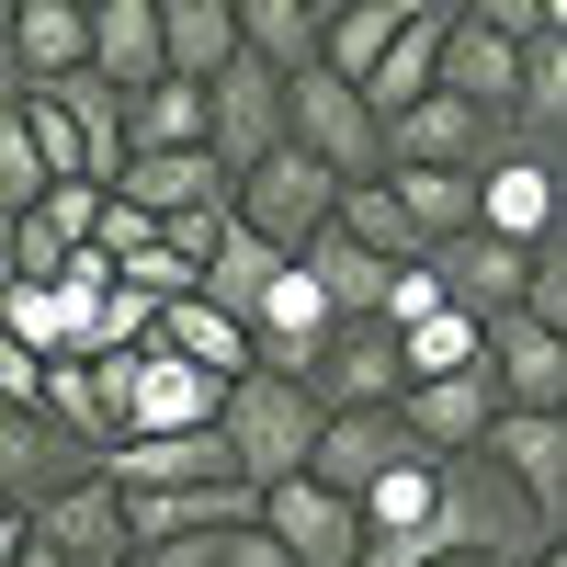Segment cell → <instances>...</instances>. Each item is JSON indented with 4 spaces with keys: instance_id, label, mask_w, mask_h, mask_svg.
I'll use <instances>...</instances> for the list:
<instances>
[{
    "instance_id": "obj_8",
    "label": "cell",
    "mask_w": 567,
    "mask_h": 567,
    "mask_svg": "<svg viewBox=\"0 0 567 567\" xmlns=\"http://www.w3.org/2000/svg\"><path fill=\"white\" fill-rule=\"evenodd\" d=\"M250 523L272 534V556H284V567H352V556H363L352 499H329V488H307V477L261 488V499H250Z\"/></svg>"
},
{
    "instance_id": "obj_37",
    "label": "cell",
    "mask_w": 567,
    "mask_h": 567,
    "mask_svg": "<svg viewBox=\"0 0 567 567\" xmlns=\"http://www.w3.org/2000/svg\"><path fill=\"white\" fill-rule=\"evenodd\" d=\"M432 567H477V556H432Z\"/></svg>"
},
{
    "instance_id": "obj_17",
    "label": "cell",
    "mask_w": 567,
    "mask_h": 567,
    "mask_svg": "<svg viewBox=\"0 0 567 567\" xmlns=\"http://www.w3.org/2000/svg\"><path fill=\"white\" fill-rule=\"evenodd\" d=\"M0 45H12L23 91L80 80V69H91V23H80V0H12V12H0Z\"/></svg>"
},
{
    "instance_id": "obj_29",
    "label": "cell",
    "mask_w": 567,
    "mask_h": 567,
    "mask_svg": "<svg viewBox=\"0 0 567 567\" xmlns=\"http://www.w3.org/2000/svg\"><path fill=\"white\" fill-rule=\"evenodd\" d=\"M398 374L409 386H432V374H477V318H420V329H398Z\"/></svg>"
},
{
    "instance_id": "obj_13",
    "label": "cell",
    "mask_w": 567,
    "mask_h": 567,
    "mask_svg": "<svg viewBox=\"0 0 567 567\" xmlns=\"http://www.w3.org/2000/svg\"><path fill=\"white\" fill-rule=\"evenodd\" d=\"M386 136V171H488L499 159V125H477L465 103H443V91H420V103L398 125H374Z\"/></svg>"
},
{
    "instance_id": "obj_34",
    "label": "cell",
    "mask_w": 567,
    "mask_h": 567,
    "mask_svg": "<svg viewBox=\"0 0 567 567\" xmlns=\"http://www.w3.org/2000/svg\"><path fill=\"white\" fill-rule=\"evenodd\" d=\"M23 103V69H12V45H0V114H12Z\"/></svg>"
},
{
    "instance_id": "obj_6",
    "label": "cell",
    "mask_w": 567,
    "mask_h": 567,
    "mask_svg": "<svg viewBox=\"0 0 567 567\" xmlns=\"http://www.w3.org/2000/svg\"><path fill=\"white\" fill-rule=\"evenodd\" d=\"M477 454L499 465V488L523 499V511H534L545 534H567V420H534V409H499Z\"/></svg>"
},
{
    "instance_id": "obj_15",
    "label": "cell",
    "mask_w": 567,
    "mask_h": 567,
    "mask_svg": "<svg viewBox=\"0 0 567 567\" xmlns=\"http://www.w3.org/2000/svg\"><path fill=\"white\" fill-rule=\"evenodd\" d=\"M91 477V454L69 432H45L34 409H0V511H34V499H58Z\"/></svg>"
},
{
    "instance_id": "obj_1",
    "label": "cell",
    "mask_w": 567,
    "mask_h": 567,
    "mask_svg": "<svg viewBox=\"0 0 567 567\" xmlns=\"http://www.w3.org/2000/svg\"><path fill=\"white\" fill-rule=\"evenodd\" d=\"M216 443H227V465H239V488L261 499V488H284V477H307V454H318V398L296 386V374H239V386L216 398Z\"/></svg>"
},
{
    "instance_id": "obj_14",
    "label": "cell",
    "mask_w": 567,
    "mask_h": 567,
    "mask_svg": "<svg viewBox=\"0 0 567 567\" xmlns=\"http://www.w3.org/2000/svg\"><path fill=\"white\" fill-rule=\"evenodd\" d=\"M477 239H511V250H545L556 239V159L499 148L477 171Z\"/></svg>"
},
{
    "instance_id": "obj_24",
    "label": "cell",
    "mask_w": 567,
    "mask_h": 567,
    "mask_svg": "<svg viewBox=\"0 0 567 567\" xmlns=\"http://www.w3.org/2000/svg\"><path fill=\"white\" fill-rule=\"evenodd\" d=\"M296 272L318 284V307L341 318V329H352V318H374V307H386V261H374V250H352L341 227H318V239L296 250Z\"/></svg>"
},
{
    "instance_id": "obj_5",
    "label": "cell",
    "mask_w": 567,
    "mask_h": 567,
    "mask_svg": "<svg viewBox=\"0 0 567 567\" xmlns=\"http://www.w3.org/2000/svg\"><path fill=\"white\" fill-rule=\"evenodd\" d=\"M477 363H488V398L499 409H534V420H567V329H534L523 307L477 329Z\"/></svg>"
},
{
    "instance_id": "obj_21",
    "label": "cell",
    "mask_w": 567,
    "mask_h": 567,
    "mask_svg": "<svg viewBox=\"0 0 567 567\" xmlns=\"http://www.w3.org/2000/svg\"><path fill=\"white\" fill-rule=\"evenodd\" d=\"M239 12V58L272 69V80H307L318 69V12L329 0H227Z\"/></svg>"
},
{
    "instance_id": "obj_10",
    "label": "cell",
    "mask_w": 567,
    "mask_h": 567,
    "mask_svg": "<svg viewBox=\"0 0 567 567\" xmlns=\"http://www.w3.org/2000/svg\"><path fill=\"white\" fill-rule=\"evenodd\" d=\"M420 443L398 432V409H341V420H318V454H307V488L329 499H363L374 477H398Z\"/></svg>"
},
{
    "instance_id": "obj_31",
    "label": "cell",
    "mask_w": 567,
    "mask_h": 567,
    "mask_svg": "<svg viewBox=\"0 0 567 567\" xmlns=\"http://www.w3.org/2000/svg\"><path fill=\"white\" fill-rule=\"evenodd\" d=\"M45 227H58V250H91V216H103V194L91 182H45V205H34Z\"/></svg>"
},
{
    "instance_id": "obj_7",
    "label": "cell",
    "mask_w": 567,
    "mask_h": 567,
    "mask_svg": "<svg viewBox=\"0 0 567 567\" xmlns=\"http://www.w3.org/2000/svg\"><path fill=\"white\" fill-rule=\"evenodd\" d=\"M296 386L318 398V420H341V409H398V386H409V374H398V329H374V318L329 329Z\"/></svg>"
},
{
    "instance_id": "obj_30",
    "label": "cell",
    "mask_w": 567,
    "mask_h": 567,
    "mask_svg": "<svg viewBox=\"0 0 567 567\" xmlns=\"http://www.w3.org/2000/svg\"><path fill=\"white\" fill-rule=\"evenodd\" d=\"M45 205V159H34V136H23V103L0 114V216H34Z\"/></svg>"
},
{
    "instance_id": "obj_32",
    "label": "cell",
    "mask_w": 567,
    "mask_h": 567,
    "mask_svg": "<svg viewBox=\"0 0 567 567\" xmlns=\"http://www.w3.org/2000/svg\"><path fill=\"white\" fill-rule=\"evenodd\" d=\"M420 318H443V284L409 261V272H386V307H374V329H420Z\"/></svg>"
},
{
    "instance_id": "obj_18",
    "label": "cell",
    "mask_w": 567,
    "mask_h": 567,
    "mask_svg": "<svg viewBox=\"0 0 567 567\" xmlns=\"http://www.w3.org/2000/svg\"><path fill=\"white\" fill-rule=\"evenodd\" d=\"M80 23H91V80H103L114 103L159 80V0H91Z\"/></svg>"
},
{
    "instance_id": "obj_11",
    "label": "cell",
    "mask_w": 567,
    "mask_h": 567,
    "mask_svg": "<svg viewBox=\"0 0 567 567\" xmlns=\"http://www.w3.org/2000/svg\"><path fill=\"white\" fill-rule=\"evenodd\" d=\"M23 534H34L45 556H69V567H125V556H136L125 499H114L103 477H80V488H58V499H34V511H23Z\"/></svg>"
},
{
    "instance_id": "obj_20",
    "label": "cell",
    "mask_w": 567,
    "mask_h": 567,
    "mask_svg": "<svg viewBox=\"0 0 567 567\" xmlns=\"http://www.w3.org/2000/svg\"><path fill=\"white\" fill-rule=\"evenodd\" d=\"M114 205H136L148 227H171V216H194V205H227V171H216L205 148H182V159H125V171H114Z\"/></svg>"
},
{
    "instance_id": "obj_12",
    "label": "cell",
    "mask_w": 567,
    "mask_h": 567,
    "mask_svg": "<svg viewBox=\"0 0 567 567\" xmlns=\"http://www.w3.org/2000/svg\"><path fill=\"white\" fill-rule=\"evenodd\" d=\"M488 420H499V398H488V363L477 374H432V386H398V432L432 454V465H454V454H477L488 443Z\"/></svg>"
},
{
    "instance_id": "obj_25",
    "label": "cell",
    "mask_w": 567,
    "mask_h": 567,
    "mask_svg": "<svg viewBox=\"0 0 567 567\" xmlns=\"http://www.w3.org/2000/svg\"><path fill=\"white\" fill-rule=\"evenodd\" d=\"M182 148H205V91L194 80L125 91V159H182Z\"/></svg>"
},
{
    "instance_id": "obj_4",
    "label": "cell",
    "mask_w": 567,
    "mask_h": 567,
    "mask_svg": "<svg viewBox=\"0 0 567 567\" xmlns=\"http://www.w3.org/2000/svg\"><path fill=\"white\" fill-rule=\"evenodd\" d=\"M272 148H284V80L250 69V58H227V69L205 80V159L239 182V171H261Z\"/></svg>"
},
{
    "instance_id": "obj_2",
    "label": "cell",
    "mask_w": 567,
    "mask_h": 567,
    "mask_svg": "<svg viewBox=\"0 0 567 567\" xmlns=\"http://www.w3.org/2000/svg\"><path fill=\"white\" fill-rule=\"evenodd\" d=\"M329 205H341V182H329L318 159H296V148H272L261 171L227 182V227H239V239H261L272 261H296L318 227H329Z\"/></svg>"
},
{
    "instance_id": "obj_16",
    "label": "cell",
    "mask_w": 567,
    "mask_h": 567,
    "mask_svg": "<svg viewBox=\"0 0 567 567\" xmlns=\"http://www.w3.org/2000/svg\"><path fill=\"white\" fill-rule=\"evenodd\" d=\"M443 23H454V0H409V23H398V45L363 69V114L374 125H398L420 91H432V69H443Z\"/></svg>"
},
{
    "instance_id": "obj_23",
    "label": "cell",
    "mask_w": 567,
    "mask_h": 567,
    "mask_svg": "<svg viewBox=\"0 0 567 567\" xmlns=\"http://www.w3.org/2000/svg\"><path fill=\"white\" fill-rule=\"evenodd\" d=\"M398 23H409V0H329L318 12V69L341 91H363V69L398 45Z\"/></svg>"
},
{
    "instance_id": "obj_36",
    "label": "cell",
    "mask_w": 567,
    "mask_h": 567,
    "mask_svg": "<svg viewBox=\"0 0 567 567\" xmlns=\"http://www.w3.org/2000/svg\"><path fill=\"white\" fill-rule=\"evenodd\" d=\"M12 567H69V556H45V545H34V534H23V556H12Z\"/></svg>"
},
{
    "instance_id": "obj_28",
    "label": "cell",
    "mask_w": 567,
    "mask_h": 567,
    "mask_svg": "<svg viewBox=\"0 0 567 567\" xmlns=\"http://www.w3.org/2000/svg\"><path fill=\"white\" fill-rule=\"evenodd\" d=\"M272 272H284V261H272L261 239H239V227H227V239L205 250V272H194V296H205L216 318H239V329H250V307H261V284H272Z\"/></svg>"
},
{
    "instance_id": "obj_38",
    "label": "cell",
    "mask_w": 567,
    "mask_h": 567,
    "mask_svg": "<svg viewBox=\"0 0 567 567\" xmlns=\"http://www.w3.org/2000/svg\"><path fill=\"white\" fill-rule=\"evenodd\" d=\"M0 12H12V0H0Z\"/></svg>"
},
{
    "instance_id": "obj_26",
    "label": "cell",
    "mask_w": 567,
    "mask_h": 567,
    "mask_svg": "<svg viewBox=\"0 0 567 567\" xmlns=\"http://www.w3.org/2000/svg\"><path fill=\"white\" fill-rule=\"evenodd\" d=\"M374 182H386V205L420 227V250H443V239L477 227V171H374Z\"/></svg>"
},
{
    "instance_id": "obj_19",
    "label": "cell",
    "mask_w": 567,
    "mask_h": 567,
    "mask_svg": "<svg viewBox=\"0 0 567 567\" xmlns=\"http://www.w3.org/2000/svg\"><path fill=\"white\" fill-rule=\"evenodd\" d=\"M148 352H171V363L216 374V386H239V374H250V329H239V318H216L205 296H171V307L148 318Z\"/></svg>"
},
{
    "instance_id": "obj_3",
    "label": "cell",
    "mask_w": 567,
    "mask_h": 567,
    "mask_svg": "<svg viewBox=\"0 0 567 567\" xmlns=\"http://www.w3.org/2000/svg\"><path fill=\"white\" fill-rule=\"evenodd\" d=\"M284 148H296V159H318L329 182H374V171H386V136H374L363 91H341L329 69L284 80Z\"/></svg>"
},
{
    "instance_id": "obj_33",
    "label": "cell",
    "mask_w": 567,
    "mask_h": 567,
    "mask_svg": "<svg viewBox=\"0 0 567 567\" xmlns=\"http://www.w3.org/2000/svg\"><path fill=\"white\" fill-rule=\"evenodd\" d=\"M34 386H45V363L12 341V329H0V409H34Z\"/></svg>"
},
{
    "instance_id": "obj_35",
    "label": "cell",
    "mask_w": 567,
    "mask_h": 567,
    "mask_svg": "<svg viewBox=\"0 0 567 567\" xmlns=\"http://www.w3.org/2000/svg\"><path fill=\"white\" fill-rule=\"evenodd\" d=\"M23 556V511H0V567H12Z\"/></svg>"
},
{
    "instance_id": "obj_9",
    "label": "cell",
    "mask_w": 567,
    "mask_h": 567,
    "mask_svg": "<svg viewBox=\"0 0 567 567\" xmlns=\"http://www.w3.org/2000/svg\"><path fill=\"white\" fill-rule=\"evenodd\" d=\"M420 272L443 284V307L454 318H511L523 307V284H534V250H511V239H477V227H465V239H443V250H420Z\"/></svg>"
},
{
    "instance_id": "obj_27",
    "label": "cell",
    "mask_w": 567,
    "mask_h": 567,
    "mask_svg": "<svg viewBox=\"0 0 567 567\" xmlns=\"http://www.w3.org/2000/svg\"><path fill=\"white\" fill-rule=\"evenodd\" d=\"M329 227H341L352 250H374L386 272H409V261H420V227H409V216L386 205V182H341V205H329Z\"/></svg>"
},
{
    "instance_id": "obj_22",
    "label": "cell",
    "mask_w": 567,
    "mask_h": 567,
    "mask_svg": "<svg viewBox=\"0 0 567 567\" xmlns=\"http://www.w3.org/2000/svg\"><path fill=\"white\" fill-rule=\"evenodd\" d=\"M227 58H239V12L227 0H159V80H216Z\"/></svg>"
}]
</instances>
